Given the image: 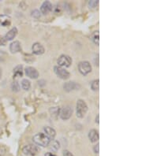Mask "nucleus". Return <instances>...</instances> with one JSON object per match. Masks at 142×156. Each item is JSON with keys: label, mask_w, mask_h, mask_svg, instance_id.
<instances>
[{"label": "nucleus", "mask_w": 142, "mask_h": 156, "mask_svg": "<svg viewBox=\"0 0 142 156\" xmlns=\"http://www.w3.org/2000/svg\"><path fill=\"white\" fill-rule=\"evenodd\" d=\"M89 138L92 143H96L99 140L100 135H99V132L96 129H91L89 133Z\"/></svg>", "instance_id": "15"}, {"label": "nucleus", "mask_w": 142, "mask_h": 156, "mask_svg": "<svg viewBox=\"0 0 142 156\" xmlns=\"http://www.w3.org/2000/svg\"><path fill=\"white\" fill-rule=\"evenodd\" d=\"M25 73L27 76L31 79H37L39 77V72L36 70V69L32 66H27L25 69Z\"/></svg>", "instance_id": "8"}, {"label": "nucleus", "mask_w": 142, "mask_h": 156, "mask_svg": "<svg viewBox=\"0 0 142 156\" xmlns=\"http://www.w3.org/2000/svg\"><path fill=\"white\" fill-rule=\"evenodd\" d=\"M78 70L84 76L89 74V73H91L92 71L91 64L87 61L81 62L78 64Z\"/></svg>", "instance_id": "4"}, {"label": "nucleus", "mask_w": 142, "mask_h": 156, "mask_svg": "<svg viewBox=\"0 0 142 156\" xmlns=\"http://www.w3.org/2000/svg\"><path fill=\"white\" fill-rule=\"evenodd\" d=\"M21 50V43L16 40V41H13L11 44H9V51L12 54H15L19 52Z\"/></svg>", "instance_id": "11"}, {"label": "nucleus", "mask_w": 142, "mask_h": 156, "mask_svg": "<svg viewBox=\"0 0 142 156\" xmlns=\"http://www.w3.org/2000/svg\"><path fill=\"white\" fill-rule=\"evenodd\" d=\"M22 151L24 153V154H25V155L35 156L39 152V148H38L36 145L28 144L23 147Z\"/></svg>", "instance_id": "5"}, {"label": "nucleus", "mask_w": 142, "mask_h": 156, "mask_svg": "<svg viewBox=\"0 0 142 156\" xmlns=\"http://www.w3.org/2000/svg\"><path fill=\"white\" fill-rule=\"evenodd\" d=\"M21 87H22L23 89L25 90V91H28L31 88L30 81L28 80H27V79L22 80V81H21Z\"/></svg>", "instance_id": "20"}, {"label": "nucleus", "mask_w": 142, "mask_h": 156, "mask_svg": "<svg viewBox=\"0 0 142 156\" xmlns=\"http://www.w3.org/2000/svg\"><path fill=\"white\" fill-rule=\"evenodd\" d=\"M99 118H100V115H99V114H97L96 117V122L97 124L100 123V121H99Z\"/></svg>", "instance_id": "31"}, {"label": "nucleus", "mask_w": 142, "mask_h": 156, "mask_svg": "<svg viewBox=\"0 0 142 156\" xmlns=\"http://www.w3.org/2000/svg\"><path fill=\"white\" fill-rule=\"evenodd\" d=\"M99 88H100V80L97 79V80H93L91 83V88L93 91H96L99 90Z\"/></svg>", "instance_id": "21"}, {"label": "nucleus", "mask_w": 142, "mask_h": 156, "mask_svg": "<svg viewBox=\"0 0 142 156\" xmlns=\"http://www.w3.org/2000/svg\"><path fill=\"white\" fill-rule=\"evenodd\" d=\"M17 29L16 28V27H14V28H13V29H11L6 34V36H5V40H6V41H9V40H13V39L15 38L16 36L17 35Z\"/></svg>", "instance_id": "14"}, {"label": "nucleus", "mask_w": 142, "mask_h": 156, "mask_svg": "<svg viewBox=\"0 0 142 156\" xmlns=\"http://www.w3.org/2000/svg\"><path fill=\"white\" fill-rule=\"evenodd\" d=\"M57 63H58L59 66L62 67V68L70 67V65L72 64V58L69 55H62L61 56H59V58L57 60Z\"/></svg>", "instance_id": "3"}, {"label": "nucleus", "mask_w": 142, "mask_h": 156, "mask_svg": "<svg viewBox=\"0 0 142 156\" xmlns=\"http://www.w3.org/2000/svg\"><path fill=\"white\" fill-rule=\"evenodd\" d=\"M44 156H57L56 154H53V153H51V152H47L44 154Z\"/></svg>", "instance_id": "30"}, {"label": "nucleus", "mask_w": 142, "mask_h": 156, "mask_svg": "<svg viewBox=\"0 0 142 156\" xmlns=\"http://www.w3.org/2000/svg\"><path fill=\"white\" fill-rule=\"evenodd\" d=\"M11 89L12 91H14V92H17V91H20V84L17 81H13L11 84Z\"/></svg>", "instance_id": "22"}, {"label": "nucleus", "mask_w": 142, "mask_h": 156, "mask_svg": "<svg viewBox=\"0 0 142 156\" xmlns=\"http://www.w3.org/2000/svg\"><path fill=\"white\" fill-rule=\"evenodd\" d=\"M13 74L15 76H23V66L21 65L17 66L13 69Z\"/></svg>", "instance_id": "18"}, {"label": "nucleus", "mask_w": 142, "mask_h": 156, "mask_svg": "<svg viewBox=\"0 0 142 156\" xmlns=\"http://www.w3.org/2000/svg\"><path fill=\"white\" fill-rule=\"evenodd\" d=\"M99 144H97L96 145H95L94 147H93V151H94V152L96 153V154H98L99 153Z\"/></svg>", "instance_id": "29"}, {"label": "nucleus", "mask_w": 142, "mask_h": 156, "mask_svg": "<svg viewBox=\"0 0 142 156\" xmlns=\"http://www.w3.org/2000/svg\"><path fill=\"white\" fill-rule=\"evenodd\" d=\"M32 53L37 55H40L44 53V48L40 43H35L32 47Z\"/></svg>", "instance_id": "9"}, {"label": "nucleus", "mask_w": 142, "mask_h": 156, "mask_svg": "<svg viewBox=\"0 0 142 156\" xmlns=\"http://www.w3.org/2000/svg\"><path fill=\"white\" fill-rule=\"evenodd\" d=\"M32 140L36 145L43 147H46L48 146L50 142H51V140L43 133H37L33 136Z\"/></svg>", "instance_id": "1"}, {"label": "nucleus", "mask_w": 142, "mask_h": 156, "mask_svg": "<svg viewBox=\"0 0 142 156\" xmlns=\"http://www.w3.org/2000/svg\"><path fill=\"white\" fill-rule=\"evenodd\" d=\"M44 133H45L44 134L51 140V141L55 139V136H56V132H55V130L53 128L49 127V126H46V127H44Z\"/></svg>", "instance_id": "12"}, {"label": "nucleus", "mask_w": 142, "mask_h": 156, "mask_svg": "<svg viewBox=\"0 0 142 156\" xmlns=\"http://www.w3.org/2000/svg\"><path fill=\"white\" fill-rule=\"evenodd\" d=\"M6 44V40H5V38L0 36V46H5Z\"/></svg>", "instance_id": "27"}, {"label": "nucleus", "mask_w": 142, "mask_h": 156, "mask_svg": "<svg viewBox=\"0 0 142 156\" xmlns=\"http://www.w3.org/2000/svg\"><path fill=\"white\" fill-rule=\"evenodd\" d=\"M60 118L63 120L66 121L71 118L73 114V109L70 106H66L60 111Z\"/></svg>", "instance_id": "7"}, {"label": "nucleus", "mask_w": 142, "mask_h": 156, "mask_svg": "<svg viewBox=\"0 0 142 156\" xmlns=\"http://www.w3.org/2000/svg\"><path fill=\"white\" fill-rule=\"evenodd\" d=\"M63 156H74V154H73L72 153L70 152V151H69L65 150V151H63Z\"/></svg>", "instance_id": "28"}, {"label": "nucleus", "mask_w": 142, "mask_h": 156, "mask_svg": "<svg viewBox=\"0 0 142 156\" xmlns=\"http://www.w3.org/2000/svg\"><path fill=\"white\" fill-rule=\"evenodd\" d=\"M92 40L94 42V44L99 46V44H100V42H99V31H96V32H95L93 33V36H92Z\"/></svg>", "instance_id": "23"}, {"label": "nucleus", "mask_w": 142, "mask_h": 156, "mask_svg": "<svg viewBox=\"0 0 142 156\" xmlns=\"http://www.w3.org/2000/svg\"><path fill=\"white\" fill-rule=\"evenodd\" d=\"M51 10H52V4L51 3V2L45 1V2H43V4L41 5V7H40V12L43 14L46 15Z\"/></svg>", "instance_id": "10"}, {"label": "nucleus", "mask_w": 142, "mask_h": 156, "mask_svg": "<svg viewBox=\"0 0 142 156\" xmlns=\"http://www.w3.org/2000/svg\"><path fill=\"white\" fill-rule=\"evenodd\" d=\"M48 146H50V149H51L52 151H54V152H56L60 148V144H59V141L54 140L50 142Z\"/></svg>", "instance_id": "17"}, {"label": "nucleus", "mask_w": 142, "mask_h": 156, "mask_svg": "<svg viewBox=\"0 0 142 156\" xmlns=\"http://www.w3.org/2000/svg\"><path fill=\"white\" fill-rule=\"evenodd\" d=\"M54 71H55V74L59 76V78L63 79V80H67L70 76V73L67 70H66L64 68L57 66L54 67Z\"/></svg>", "instance_id": "6"}, {"label": "nucleus", "mask_w": 142, "mask_h": 156, "mask_svg": "<svg viewBox=\"0 0 142 156\" xmlns=\"http://www.w3.org/2000/svg\"><path fill=\"white\" fill-rule=\"evenodd\" d=\"M32 16L33 17H36V18H39V17H40V12L38 10H34L32 12Z\"/></svg>", "instance_id": "24"}, {"label": "nucleus", "mask_w": 142, "mask_h": 156, "mask_svg": "<svg viewBox=\"0 0 142 156\" xmlns=\"http://www.w3.org/2000/svg\"><path fill=\"white\" fill-rule=\"evenodd\" d=\"M98 3H99V1H96V0H92V1H90V2H89V5L91 8H94V7H96L97 5H98Z\"/></svg>", "instance_id": "25"}, {"label": "nucleus", "mask_w": 142, "mask_h": 156, "mask_svg": "<svg viewBox=\"0 0 142 156\" xmlns=\"http://www.w3.org/2000/svg\"><path fill=\"white\" fill-rule=\"evenodd\" d=\"M50 113H51V117H53L54 118H57L59 114H60V109L59 107H51L49 110Z\"/></svg>", "instance_id": "19"}, {"label": "nucleus", "mask_w": 142, "mask_h": 156, "mask_svg": "<svg viewBox=\"0 0 142 156\" xmlns=\"http://www.w3.org/2000/svg\"><path fill=\"white\" fill-rule=\"evenodd\" d=\"M2 69H1V68H0V79H1V77H2Z\"/></svg>", "instance_id": "32"}, {"label": "nucleus", "mask_w": 142, "mask_h": 156, "mask_svg": "<svg viewBox=\"0 0 142 156\" xmlns=\"http://www.w3.org/2000/svg\"><path fill=\"white\" fill-rule=\"evenodd\" d=\"M6 149L5 147H0V156H4V154H6Z\"/></svg>", "instance_id": "26"}, {"label": "nucleus", "mask_w": 142, "mask_h": 156, "mask_svg": "<svg viewBox=\"0 0 142 156\" xmlns=\"http://www.w3.org/2000/svg\"><path fill=\"white\" fill-rule=\"evenodd\" d=\"M78 85L77 84H75L74 82H67L63 86V88H64L65 91H71L73 90H75L76 88H78Z\"/></svg>", "instance_id": "16"}, {"label": "nucleus", "mask_w": 142, "mask_h": 156, "mask_svg": "<svg viewBox=\"0 0 142 156\" xmlns=\"http://www.w3.org/2000/svg\"><path fill=\"white\" fill-rule=\"evenodd\" d=\"M88 111V106L85 101L78 99L77 102V116L80 118H83Z\"/></svg>", "instance_id": "2"}, {"label": "nucleus", "mask_w": 142, "mask_h": 156, "mask_svg": "<svg viewBox=\"0 0 142 156\" xmlns=\"http://www.w3.org/2000/svg\"><path fill=\"white\" fill-rule=\"evenodd\" d=\"M10 23H11V18L9 16L6 15V14L0 15V26H9Z\"/></svg>", "instance_id": "13"}]
</instances>
